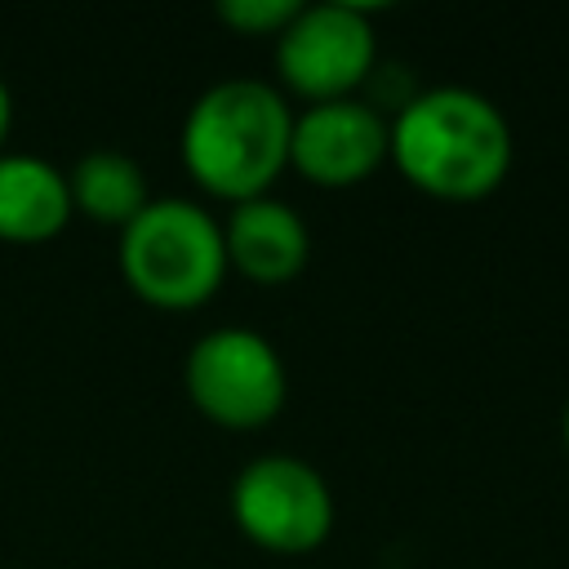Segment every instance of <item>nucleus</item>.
Instances as JSON below:
<instances>
[{"label": "nucleus", "mask_w": 569, "mask_h": 569, "mask_svg": "<svg viewBox=\"0 0 569 569\" xmlns=\"http://www.w3.org/2000/svg\"><path fill=\"white\" fill-rule=\"evenodd\" d=\"M9 129H13V98H9V84H4V76H0V151H4V142H9Z\"/></svg>", "instance_id": "obj_12"}, {"label": "nucleus", "mask_w": 569, "mask_h": 569, "mask_svg": "<svg viewBox=\"0 0 569 569\" xmlns=\"http://www.w3.org/2000/svg\"><path fill=\"white\" fill-rule=\"evenodd\" d=\"M182 391L213 427L258 431L289 396V373L271 338L253 329H209L182 360Z\"/></svg>", "instance_id": "obj_4"}, {"label": "nucleus", "mask_w": 569, "mask_h": 569, "mask_svg": "<svg viewBox=\"0 0 569 569\" xmlns=\"http://www.w3.org/2000/svg\"><path fill=\"white\" fill-rule=\"evenodd\" d=\"M373 58L378 36L369 9L342 0L302 4L293 22L276 36V71L289 93L307 98V107L356 98V89L373 71Z\"/></svg>", "instance_id": "obj_6"}, {"label": "nucleus", "mask_w": 569, "mask_h": 569, "mask_svg": "<svg viewBox=\"0 0 569 569\" xmlns=\"http://www.w3.org/2000/svg\"><path fill=\"white\" fill-rule=\"evenodd\" d=\"M67 191H71V213H84L102 227L124 231L147 204V173L133 156L124 151H89L67 169Z\"/></svg>", "instance_id": "obj_10"}, {"label": "nucleus", "mask_w": 569, "mask_h": 569, "mask_svg": "<svg viewBox=\"0 0 569 569\" xmlns=\"http://www.w3.org/2000/svg\"><path fill=\"white\" fill-rule=\"evenodd\" d=\"M511 124L476 89L440 84L409 98L391 120L387 160L409 187L436 200H485L511 173Z\"/></svg>", "instance_id": "obj_1"}, {"label": "nucleus", "mask_w": 569, "mask_h": 569, "mask_svg": "<svg viewBox=\"0 0 569 569\" xmlns=\"http://www.w3.org/2000/svg\"><path fill=\"white\" fill-rule=\"evenodd\" d=\"M391 151V120L360 98L311 102L293 116L289 133V169H298L311 187L342 191L360 187L387 164Z\"/></svg>", "instance_id": "obj_7"}, {"label": "nucleus", "mask_w": 569, "mask_h": 569, "mask_svg": "<svg viewBox=\"0 0 569 569\" xmlns=\"http://www.w3.org/2000/svg\"><path fill=\"white\" fill-rule=\"evenodd\" d=\"M120 276L147 307H204L227 280L222 222L182 196L151 200L120 231Z\"/></svg>", "instance_id": "obj_3"}, {"label": "nucleus", "mask_w": 569, "mask_h": 569, "mask_svg": "<svg viewBox=\"0 0 569 569\" xmlns=\"http://www.w3.org/2000/svg\"><path fill=\"white\" fill-rule=\"evenodd\" d=\"M222 249H227V271L271 289V284H289L307 267L311 231L293 204L276 196H253L231 204L222 222Z\"/></svg>", "instance_id": "obj_8"}, {"label": "nucleus", "mask_w": 569, "mask_h": 569, "mask_svg": "<svg viewBox=\"0 0 569 569\" xmlns=\"http://www.w3.org/2000/svg\"><path fill=\"white\" fill-rule=\"evenodd\" d=\"M560 436H565V453H569V400H565V418H560Z\"/></svg>", "instance_id": "obj_13"}, {"label": "nucleus", "mask_w": 569, "mask_h": 569, "mask_svg": "<svg viewBox=\"0 0 569 569\" xmlns=\"http://www.w3.org/2000/svg\"><path fill=\"white\" fill-rule=\"evenodd\" d=\"M231 520L276 556L316 551L333 529V493L325 476L293 453H262L231 480Z\"/></svg>", "instance_id": "obj_5"}, {"label": "nucleus", "mask_w": 569, "mask_h": 569, "mask_svg": "<svg viewBox=\"0 0 569 569\" xmlns=\"http://www.w3.org/2000/svg\"><path fill=\"white\" fill-rule=\"evenodd\" d=\"M298 9L302 4H293V0H222L218 4V18L231 31H240V36H271L276 40L293 22Z\"/></svg>", "instance_id": "obj_11"}, {"label": "nucleus", "mask_w": 569, "mask_h": 569, "mask_svg": "<svg viewBox=\"0 0 569 569\" xmlns=\"http://www.w3.org/2000/svg\"><path fill=\"white\" fill-rule=\"evenodd\" d=\"M67 173L31 151H0V240L44 244L71 222Z\"/></svg>", "instance_id": "obj_9"}, {"label": "nucleus", "mask_w": 569, "mask_h": 569, "mask_svg": "<svg viewBox=\"0 0 569 569\" xmlns=\"http://www.w3.org/2000/svg\"><path fill=\"white\" fill-rule=\"evenodd\" d=\"M293 111L267 80H218L209 84L178 133V151L196 187L218 200L271 196V182L289 169Z\"/></svg>", "instance_id": "obj_2"}]
</instances>
